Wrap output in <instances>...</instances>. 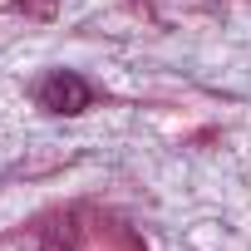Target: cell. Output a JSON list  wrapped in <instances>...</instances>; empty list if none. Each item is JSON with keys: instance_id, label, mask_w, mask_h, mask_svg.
Listing matches in <instances>:
<instances>
[{"instance_id": "cell-1", "label": "cell", "mask_w": 251, "mask_h": 251, "mask_svg": "<svg viewBox=\"0 0 251 251\" xmlns=\"http://www.w3.org/2000/svg\"><path fill=\"white\" fill-rule=\"evenodd\" d=\"M35 103H40L45 113L74 118V113H84V108L94 103V89H89V79L74 74V69H50V74L35 84Z\"/></svg>"}, {"instance_id": "cell-2", "label": "cell", "mask_w": 251, "mask_h": 251, "mask_svg": "<svg viewBox=\"0 0 251 251\" xmlns=\"http://www.w3.org/2000/svg\"><path fill=\"white\" fill-rule=\"evenodd\" d=\"M40 251H69V246H64V241H45Z\"/></svg>"}]
</instances>
